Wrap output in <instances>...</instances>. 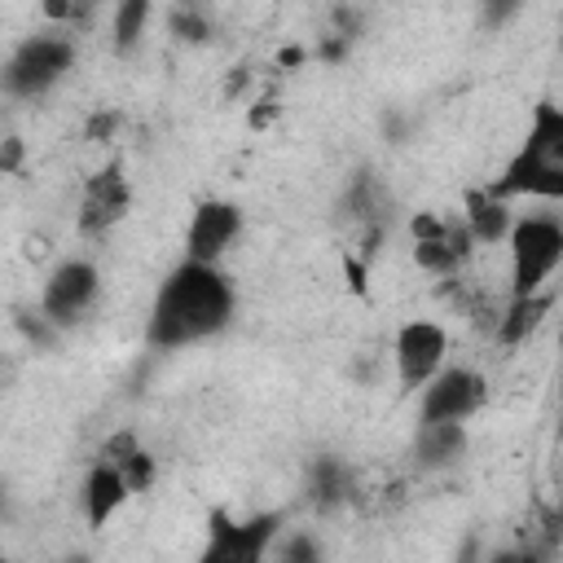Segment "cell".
Returning a JSON list of instances; mask_svg holds the SVG:
<instances>
[{
  "instance_id": "obj_1",
  "label": "cell",
  "mask_w": 563,
  "mask_h": 563,
  "mask_svg": "<svg viewBox=\"0 0 563 563\" xmlns=\"http://www.w3.org/2000/svg\"><path fill=\"white\" fill-rule=\"evenodd\" d=\"M238 308V290L220 264L207 260H180L154 290L150 317H145V343L150 347H189L202 339H216Z\"/></svg>"
},
{
  "instance_id": "obj_2",
  "label": "cell",
  "mask_w": 563,
  "mask_h": 563,
  "mask_svg": "<svg viewBox=\"0 0 563 563\" xmlns=\"http://www.w3.org/2000/svg\"><path fill=\"white\" fill-rule=\"evenodd\" d=\"M497 198H563V110L541 101L519 154L488 185Z\"/></svg>"
},
{
  "instance_id": "obj_3",
  "label": "cell",
  "mask_w": 563,
  "mask_h": 563,
  "mask_svg": "<svg viewBox=\"0 0 563 563\" xmlns=\"http://www.w3.org/2000/svg\"><path fill=\"white\" fill-rule=\"evenodd\" d=\"M510 295H532L550 286L554 268L563 264V220L550 211H528L510 220Z\"/></svg>"
},
{
  "instance_id": "obj_4",
  "label": "cell",
  "mask_w": 563,
  "mask_h": 563,
  "mask_svg": "<svg viewBox=\"0 0 563 563\" xmlns=\"http://www.w3.org/2000/svg\"><path fill=\"white\" fill-rule=\"evenodd\" d=\"M75 66V44L70 35H53V31H40V35H26L9 62L0 66V92L4 97H18V101H35L44 92H53Z\"/></svg>"
},
{
  "instance_id": "obj_5",
  "label": "cell",
  "mask_w": 563,
  "mask_h": 563,
  "mask_svg": "<svg viewBox=\"0 0 563 563\" xmlns=\"http://www.w3.org/2000/svg\"><path fill=\"white\" fill-rule=\"evenodd\" d=\"M277 532H282L277 510H260V515H246V519H233L229 510H211L202 559L207 563H260V559H268Z\"/></svg>"
},
{
  "instance_id": "obj_6",
  "label": "cell",
  "mask_w": 563,
  "mask_h": 563,
  "mask_svg": "<svg viewBox=\"0 0 563 563\" xmlns=\"http://www.w3.org/2000/svg\"><path fill=\"white\" fill-rule=\"evenodd\" d=\"M409 238H413V264L422 273L435 277H453L471 255H475V238L466 229V220L457 211H422L409 220Z\"/></svg>"
},
{
  "instance_id": "obj_7",
  "label": "cell",
  "mask_w": 563,
  "mask_h": 563,
  "mask_svg": "<svg viewBox=\"0 0 563 563\" xmlns=\"http://www.w3.org/2000/svg\"><path fill=\"white\" fill-rule=\"evenodd\" d=\"M97 295H101V273H97V264H92V260H62V264L48 273L44 290H40V312H44L57 330H66V325H79V321L88 317V308L97 303Z\"/></svg>"
},
{
  "instance_id": "obj_8",
  "label": "cell",
  "mask_w": 563,
  "mask_h": 563,
  "mask_svg": "<svg viewBox=\"0 0 563 563\" xmlns=\"http://www.w3.org/2000/svg\"><path fill=\"white\" fill-rule=\"evenodd\" d=\"M418 391H422L418 418H444V422H466L488 400L484 374L479 369H466V365H440Z\"/></svg>"
},
{
  "instance_id": "obj_9",
  "label": "cell",
  "mask_w": 563,
  "mask_h": 563,
  "mask_svg": "<svg viewBox=\"0 0 563 563\" xmlns=\"http://www.w3.org/2000/svg\"><path fill=\"white\" fill-rule=\"evenodd\" d=\"M128 207H132V185H128L123 167L110 163V167H101V172L88 176L75 224H79L84 238H106L110 229H119L128 220Z\"/></svg>"
},
{
  "instance_id": "obj_10",
  "label": "cell",
  "mask_w": 563,
  "mask_h": 563,
  "mask_svg": "<svg viewBox=\"0 0 563 563\" xmlns=\"http://www.w3.org/2000/svg\"><path fill=\"white\" fill-rule=\"evenodd\" d=\"M449 356V334L444 325L435 321H405L396 330V343H391V361H396V378L405 391H418Z\"/></svg>"
},
{
  "instance_id": "obj_11",
  "label": "cell",
  "mask_w": 563,
  "mask_h": 563,
  "mask_svg": "<svg viewBox=\"0 0 563 563\" xmlns=\"http://www.w3.org/2000/svg\"><path fill=\"white\" fill-rule=\"evenodd\" d=\"M242 233V207L229 198H207L194 207L189 229H185V255L189 260H207L220 264V255L233 246V238Z\"/></svg>"
},
{
  "instance_id": "obj_12",
  "label": "cell",
  "mask_w": 563,
  "mask_h": 563,
  "mask_svg": "<svg viewBox=\"0 0 563 563\" xmlns=\"http://www.w3.org/2000/svg\"><path fill=\"white\" fill-rule=\"evenodd\" d=\"M466 422H444V418H418L413 431V466L418 471H444L466 457Z\"/></svg>"
},
{
  "instance_id": "obj_13",
  "label": "cell",
  "mask_w": 563,
  "mask_h": 563,
  "mask_svg": "<svg viewBox=\"0 0 563 563\" xmlns=\"http://www.w3.org/2000/svg\"><path fill=\"white\" fill-rule=\"evenodd\" d=\"M352 493H356V475H352V466L339 453H317L308 462V471H303V497H308L312 510L330 515V510L347 506Z\"/></svg>"
},
{
  "instance_id": "obj_14",
  "label": "cell",
  "mask_w": 563,
  "mask_h": 563,
  "mask_svg": "<svg viewBox=\"0 0 563 563\" xmlns=\"http://www.w3.org/2000/svg\"><path fill=\"white\" fill-rule=\"evenodd\" d=\"M550 308H554V290H550V286H541V290H532V295H510V303H506V308L497 312V321H493L497 343H506V347L528 343V339L541 330V321L550 317Z\"/></svg>"
},
{
  "instance_id": "obj_15",
  "label": "cell",
  "mask_w": 563,
  "mask_h": 563,
  "mask_svg": "<svg viewBox=\"0 0 563 563\" xmlns=\"http://www.w3.org/2000/svg\"><path fill=\"white\" fill-rule=\"evenodd\" d=\"M462 220L475 238V246H497L506 233H510V198H497L488 185H475L466 189V202H462Z\"/></svg>"
},
{
  "instance_id": "obj_16",
  "label": "cell",
  "mask_w": 563,
  "mask_h": 563,
  "mask_svg": "<svg viewBox=\"0 0 563 563\" xmlns=\"http://www.w3.org/2000/svg\"><path fill=\"white\" fill-rule=\"evenodd\" d=\"M128 497H132V488L123 484L119 466L106 462V457H97L92 471L84 475V519H88V528H106V519H110Z\"/></svg>"
},
{
  "instance_id": "obj_17",
  "label": "cell",
  "mask_w": 563,
  "mask_h": 563,
  "mask_svg": "<svg viewBox=\"0 0 563 563\" xmlns=\"http://www.w3.org/2000/svg\"><path fill=\"white\" fill-rule=\"evenodd\" d=\"M101 457L119 466V475H123V484H128L132 493H145V488L158 479V462H154V453H150L132 431H114V435L101 444Z\"/></svg>"
},
{
  "instance_id": "obj_18",
  "label": "cell",
  "mask_w": 563,
  "mask_h": 563,
  "mask_svg": "<svg viewBox=\"0 0 563 563\" xmlns=\"http://www.w3.org/2000/svg\"><path fill=\"white\" fill-rule=\"evenodd\" d=\"M339 216L352 220V224L383 216V185L374 180L369 167H361V172L347 180V189H343V198H339Z\"/></svg>"
},
{
  "instance_id": "obj_19",
  "label": "cell",
  "mask_w": 563,
  "mask_h": 563,
  "mask_svg": "<svg viewBox=\"0 0 563 563\" xmlns=\"http://www.w3.org/2000/svg\"><path fill=\"white\" fill-rule=\"evenodd\" d=\"M150 13H154V0H119L114 4V53L128 57L141 48L145 40V26H150Z\"/></svg>"
},
{
  "instance_id": "obj_20",
  "label": "cell",
  "mask_w": 563,
  "mask_h": 563,
  "mask_svg": "<svg viewBox=\"0 0 563 563\" xmlns=\"http://www.w3.org/2000/svg\"><path fill=\"white\" fill-rule=\"evenodd\" d=\"M101 0H44V18L62 26H88L97 18Z\"/></svg>"
},
{
  "instance_id": "obj_21",
  "label": "cell",
  "mask_w": 563,
  "mask_h": 563,
  "mask_svg": "<svg viewBox=\"0 0 563 563\" xmlns=\"http://www.w3.org/2000/svg\"><path fill=\"white\" fill-rule=\"evenodd\" d=\"M268 554H282V563H317V559H321V541L295 532V537H286V541H273Z\"/></svg>"
},
{
  "instance_id": "obj_22",
  "label": "cell",
  "mask_w": 563,
  "mask_h": 563,
  "mask_svg": "<svg viewBox=\"0 0 563 563\" xmlns=\"http://www.w3.org/2000/svg\"><path fill=\"white\" fill-rule=\"evenodd\" d=\"M523 4H528V0H479V22H484L488 31H497V26L515 22V18L523 13Z\"/></svg>"
},
{
  "instance_id": "obj_23",
  "label": "cell",
  "mask_w": 563,
  "mask_h": 563,
  "mask_svg": "<svg viewBox=\"0 0 563 563\" xmlns=\"http://www.w3.org/2000/svg\"><path fill=\"white\" fill-rule=\"evenodd\" d=\"M172 31H176L180 40H189V44H202V40L211 35V22H207L202 13H194V9H176V13H172Z\"/></svg>"
},
{
  "instance_id": "obj_24",
  "label": "cell",
  "mask_w": 563,
  "mask_h": 563,
  "mask_svg": "<svg viewBox=\"0 0 563 563\" xmlns=\"http://www.w3.org/2000/svg\"><path fill=\"white\" fill-rule=\"evenodd\" d=\"M114 132H119V110H97V114L88 119V128H84V136H88V141H97V145H101V141H110Z\"/></svg>"
},
{
  "instance_id": "obj_25",
  "label": "cell",
  "mask_w": 563,
  "mask_h": 563,
  "mask_svg": "<svg viewBox=\"0 0 563 563\" xmlns=\"http://www.w3.org/2000/svg\"><path fill=\"white\" fill-rule=\"evenodd\" d=\"M18 167H22V141L4 136L0 141V172H18Z\"/></svg>"
}]
</instances>
